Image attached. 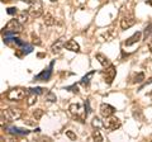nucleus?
<instances>
[{
    "instance_id": "1",
    "label": "nucleus",
    "mask_w": 152,
    "mask_h": 142,
    "mask_svg": "<svg viewBox=\"0 0 152 142\" xmlns=\"http://www.w3.org/2000/svg\"><path fill=\"white\" fill-rule=\"evenodd\" d=\"M23 32V24L22 22H19V19H10L8 22V24L3 28V36H15Z\"/></svg>"
},
{
    "instance_id": "2",
    "label": "nucleus",
    "mask_w": 152,
    "mask_h": 142,
    "mask_svg": "<svg viewBox=\"0 0 152 142\" xmlns=\"http://www.w3.org/2000/svg\"><path fill=\"white\" fill-rule=\"evenodd\" d=\"M69 111H70L71 114L75 116L81 123H84V122H85V118L88 117L86 109H84L83 105H80V104H70Z\"/></svg>"
},
{
    "instance_id": "3",
    "label": "nucleus",
    "mask_w": 152,
    "mask_h": 142,
    "mask_svg": "<svg viewBox=\"0 0 152 142\" xmlns=\"http://www.w3.org/2000/svg\"><path fill=\"white\" fill-rule=\"evenodd\" d=\"M26 90L24 89H22V88H14L12 89V90H9L7 93V98L9 99V100H12V102H19V100H22V99H24L26 98Z\"/></svg>"
},
{
    "instance_id": "4",
    "label": "nucleus",
    "mask_w": 152,
    "mask_h": 142,
    "mask_svg": "<svg viewBox=\"0 0 152 142\" xmlns=\"http://www.w3.org/2000/svg\"><path fill=\"white\" fill-rule=\"evenodd\" d=\"M121 126H122L121 121L118 119L117 117H112V116L110 117H107L105 121L103 122V127L107 131H115V130L119 128Z\"/></svg>"
},
{
    "instance_id": "5",
    "label": "nucleus",
    "mask_w": 152,
    "mask_h": 142,
    "mask_svg": "<svg viewBox=\"0 0 152 142\" xmlns=\"http://www.w3.org/2000/svg\"><path fill=\"white\" fill-rule=\"evenodd\" d=\"M102 75H103V78H104V81H105V84L110 85L113 83V80L115 79V75H117L115 66H114V65H109L105 70L102 71Z\"/></svg>"
},
{
    "instance_id": "6",
    "label": "nucleus",
    "mask_w": 152,
    "mask_h": 142,
    "mask_svg": "<svg viewBox=\"0 0 152 142\" xmlns=\"http://www.w3.org/2000/svg\"><path fill=\"white\" fill-rule=\"evenodd\" d=\"M53 65H55V61H52L48 67L45 69L38 75H36L34 79H33V81H48V80L51 79V76H52V69H53Z\"/></svg>"
},
{
    "instance_id": "7",
    "label": "nucleus",
    "mask_w": 152,
    "mask_h": 142,
    "mask_svg": "<svg viewBox=\"0 0 152 142\" xmlns=\"http://www.w3.org/2000/svg\"><path fill=\"white\" fill-rule=\"evenodd\" d=\"M42 14H43V5H42L41 0H37L34 4H32L31 5L29 15L33 17V18H39Z\"/></svg>"
},
{
    "instance_id": "8",
    "label": "nucleus",
    "mask_w": 152,
    "mask_h": 142,
    "mask_svg": "<svg viewBox=\"0 0 152 142\" xmlns=\"http://www.w3.org/2000/svg\"><path fill=\"white\" fill-rule=\"evenodd\" d=\"M1 114L5 116V118L8 119V122H13V121H17L22 117V112L19 109H13V108H9L7 111H3Z\"/></svg>"
},
{
    "instance_id": "9",
    "label": "nucleus",
    "mask_w": 152,
    "mask_h": 142,
    "mask_svg": "<svg viewBox=\"0 0 152 142\" xmlns=\"http://www.w3.org/2000/svg\"><path fill=\"white\" fill-rule=\"evenodd\" d=\"M136 23V19H134V15L131 13V14H126V15L122 17L121 19V28L123 31L128 29V28H131L133 24Z\"/></svg>"
},
{
    "instance_id": "10",
    "label": "nucleus",
    "mask_w": 152,
    "mask_h": 142,
    "mask_svg": "<svg viewBox=\"0 0 152 142\" xmlns=\"http://www.w3.org/2000/svg\"><path fill=\"white\" fill-rule=\"evenodd\" d=\"M114 112H115V108L112 107L110 104H107V103H103L100 105V113L103 117H110L114 114Z\"/></svg>"
},
{
    "instance_id": "11",
    "label": "nucleus",
    "mask_w": 152,
    "mask_h": 142,
    "mask_svg": "<svg viewBox=\"0 0 152 142\" xmlns=\"http://www.w3.org/2000/svg\"><path fill=\"white\" fill-rule=\"evenodd\" d=\"M7 131L10 135H19V136L29 135V131L28 130H23V128H19V127H7Z\"/></svg>"
},
{
    "instance_id": "12",
    "label": "nucleus",
    "mask_w": 152,
    "mask_h": 142,
    "mask_svg": "<svg viewBox=\"0 0 152 142\" xmlns=\"http://www.w3.org/2000/svg\"><path fill=\"white\" fill-rule=\"evenodd\" d=\"M64 47H65L66 50H69V51H72V52H80V46H79L77 42L74 41V40H69L67 42H65Z\"/></svg>"
},
{
    "instance_id": "13",
    "label": "nucleus",
    "mask_w": 152,
    "mask_h": 142,
    "mask_svg": "<svg viewBox=\"0 0 152 142\" xmlns=\"http://www.w3.org/2000/svg\"><path fill=\"white\" fill-rule=\"evenodd\" d=\"M141 37H142V33L141 32H136L132 37H129L128 40L124 41V46H132V45L137 43V42L141 41Z\"/></svg>"
},
{
    "instance_id": "14",
    "label": "nucleus",
    "mask_w": 152,
    "mask_h": 142,
    "mask_svg": "<svg viewBox=\"0 0 152 142\" xmlns=\"http://www.w3.org/2000/svg\"><path fill=\"white\" fill-rule=\"evenodd\" d=\"M95 59H96L99 61V64H100L102 66H104V67H107V66L110 65V60L103 53H96L95 55Z\"/></svg>"
},
{
    "instance_id": "15",
    "label": "nucleus",
    "mask_w": 152,
    "mask_h": 142,
    "mask_svg": "<svg viewBox=\"0 0 152 142\" xmlns=\"http://www.w3.org/2000/svg\"><path fill=\"white\" fill-rule=\"evenodd\" d=\"M43 20H45V24H46V26H48V27L56 24V19H55V17L52 15L51 13H47V14H46Z\"/></svg>"
},
{
    "instance_id": "16",
    "label": "nucleus",
    "mask_w": 152,
    "mask_h": 142,
    "mask_svg": "<svg viewBox=\"0 0 152 142\" xmlns=\"http://www.w3.org/2000/svg\"><path fill=\"white\" fill-rule=\"evenodd\" d=\"M62 45H65L64 43V38H60V40H57L55 43H53V46H52V52H53V53H58L60 52V50H61V46Z\"/></svg>"
},
{
    "instance_id": "17",
    "label": "nucleus",
    "mask_w": 152,
    "mask_h": 142,
    "mask_svg": "<svg viewBox=\"0 0 152 142\" xmlns=\"http://www.w3.org/2000/svg\"><path fill=\"white\" fill-rule=\"evenodd\" d=\"M94 74H95V71H94V70H93V71H90V72H89L88 75H85V76L81 79V81H80V84H81V85H89V83H90V78H91Z\"/></svg>"
},
{
    "instance_id": "18",
    "label": "nucleus",
    "mask_w": 152,
    "mask_h": 142,
    "mask_svg": "<svg viewBox=\"0 0 152 142\" xmlns=\"http://www.w3.org/2000/svg\"><path fill=\"white\" fill-rule=\"evenodd\" d=\"M143 80H145V74L143 72H138V74L134 75V78H133L132 83L133 84H137V83H142Z\"/></svg>"
},
{
    "instance_id": "19",
    "label": "nucleus",
    "mask_w": 152,
    "mask_h": 142,
    "mask_svg": "<svg viewBox=\"0 0 152 142\" xmlns=\"http://www.w3.org/2000/svg\"><path fill=\"white\" fill-rule=\"evenodd\" d=\"M93 140L94 141H103V136H102V133H100V131H99L98 128H95L94 130V132H93Z\"/></svg>"
},
{
    "instance_id": "20",
    "label": "nucleus",
    "mask_w": 152,
    "mask_h": 142,
    "mask_svg": "<svg viewBox=\"0 0 152 142\" xmlns=\"http://www.w3.org/2000/svg\"><path fill=\"white\" fill-rule=\"evenodd\" d=\"M28 14H29V12H20L19 13V15H18V19H19V22H22V23H24V22H27V19H28Z\"/></svg>"
},
{
    "instance_id": "21",
    "label": "nucleus",
    "mask_w": 152,
    "mask_h": 142,
    "mask_svg": "<svg viewBox=\"0 0 152 142\" xmlns=\"http://www.w3.org/2000/svg\"><path fill=\"white\" fill-rule=\"evenodd\" d=\"M46 100H48L51 103H55L57 100V98H56V95L52 91H47L46 93Z\"/></svg>"
},
{
    "instance_id": "22",
    "label": "nucleus",
    "mask_w": 152,
    "mask_h": 142,
    "mask_svg": "<svg viewBox=\"0 0 152 142\" xmlns=\"http://www.w3.org/2000/svg\"><path fill=\"white\" fill-rule=\"evenodd\" d=\"M37 102V94H34V93H32L29 97H28V102H27V104L28 105H33Z\"/></svg>"
},
{
    "instance_id": "23",
    "label": "nucleus",
    "mask_w": 152,
    "mask_h": 142,
    "mask_svg": "<svg viewBox=\"0 0 152 142\" xmlns=\"http://www.w3.org/2000/svg\"><path fill=\"white\" fill-rule=\"evenodd\" d=\"M45 90H47V89H45V88H31L29 89V91L31 93H34V94H43L45 93Z\"/></svg>"
},
{
    "instance_id": "24",
    "label": "nucleus",
    "mask_w": 152,
    "mask_h": 142,
    "mask_svg": "<svg viewBox=\"0 0 152 142\" xmlns=\"http://www.w3.org/2000/svg\"><path fill=\"white\" fill-rule=\"evenodd\" d=\"M91 124H93L94 128H98V127L103 126V123L100 122V119H99L98 117H94V119H93V122H91Z\"/></svg>"
},
{
    "instance_id": "25",
    "label": "nucleus",
    "mask_w": 152,
    "mask_h": 142,
    "mask_svg": "<svg viewBox=\"0 0 152 142\" xmlns=\"http://www.w3.org/2000/svg\"><path fill=\"white\" fill-rule=\"evenodd\" d=\"M33 116H34V118H36V121H38V119H41V117L43 116V111L42 109H36L34 112H33Z\"/></svg>"
},
{
    "instance_id": "26",
    "label": "nucleus",
    "mask_w": 152,
    "mask_h": 142,
    "mask_svg": "<svg viewBox=\"0 0 152 142\" xmlns=\"http://www.w3.org/2000/svg\"><path fill=\"white\" fill-rule=\"evenodd\" d=\"M66 90H70V91H72V93L79 94V88H77V85H76V84L71 85V86H67V88H66Z\"/></svg>"
},
{
    "instance_id": "27",
    "label": "nucleus",
    "mask_w": 152,
    "mask_h": 142,
    "mask_svg": "<svg viewBox=\"0 0 152 142\" xmlns=\"http://www.w3.org/2000/svg\"><path fill=\"white\" fill-rule=\"evenodd\" d=\"M7 13L9 14V15H15V14H18V9L14 8V7L8 8V9H7Z\"/></svg>"
},
{
    "instance_id": "28",
    "label": "nucleus",
    "mask_w": 152,
    "mask_h": 142,
    "mask_svg": "<svg viewBox=\"0 0 152 142\" xmlns=\"http://www.w3.org/2000/svg\"><path fill=\"white\" fill-rule=\"evenodd\" d=\"M66 136H67L70 140H72V141H76V138H77V137H76V135L72 131H66Z\"/></svg>"
},
{
    "instance_id": "29",
    "label": "nucleus",
    "mask_w": 152,
    "mask_h": 142,
    "mask_svg": "<svg viewBox=\"0 0 152 142\" xmlns=\"http://www.w3.org/2000/svg\"><path fill=\"white\" fill-rule=\"evenodd\" d=\"M33 43H34V45H38V46L41 45V41H39V38H38L37 36H34V34H33Z\"/></svg>"
},
{
    "instance_id": "30",
    "label": "nucleus",
    "mask_w": 152,
    "mask_h": 142,
    "mask_svg": "<svg viewBox=\"0 0 152 142\" xmlns=\"http://www.w3.org/2000/svg\"><path fill=\"white\" fill-rule=\"evenodd\" d=\"M22 1H24V3H27V4H29V5H32V4H34L37 0H22Z\"/></svg>"
},
{
    "instance_id": "31",
    "label": "nucleus",
    "mask_w": 152,
    "mask_h": 142,
    "mask_svg": "<svg viewBox=\"0 0 152 142\" xmlns=\"http://www.w3.org/2000/svg\"><path fill=\"white\" fill-rule=\"evenodd\" d=\"M26 123H27V124H31V126H33V124H34V123H33L32 121H29V119H27V121H24Z\"/></svg>"
},
{
    "instance_id": "32",
    "label": "nucleus",
    "mask_w": 152,
    "mask_h": 142,
    "mask_svg": "<svg viewBox=\"0 0 152 142\" xmlns=\"http://www.w3.org/2000/svg\"><path fill=\"white\" fill-rule=\"evenodd\" d=\"M45 56H46L45 53H38V57H45Z\"/></svg>"
},
{
    "instance_id": "33",
    "label": "nucleus",
    "mask_w": 152,
    "mask_h": 142,
    "mask_svg": "<svg viewBox=\"0 0 152 142\" xmlns=\"http://www.w3.org/2000/svg\"><path fill=\"white\" fill-rule=\"evenodd\" d=\"M146 4H148V5H152V0H150V1H146Z\"/></svg>"
},
{
    "instance_id": "34",
    "label": "nucleus",
    "mask_w": 152,
    "mask_h": 142,
    "mask_svg": "<svg viewBox=\"0 0 152 142\" xmlns=\"http://www.w3.org/2000/svg\"><path fill=\"white\" fill-rule=\"evenodd\" d=\"M50 1H52V3H56V1H57V0H50Z\"/></svg>"
}]
</instances>
